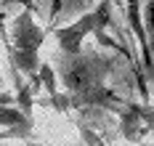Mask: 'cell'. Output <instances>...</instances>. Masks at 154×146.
I'll list each match as a JSON object with an SVG mask.
<instances>
[{"label": "cell", "instance_id": "obj_5", "mask_svg": "<svg viewBox=\"0 0 154 146\" xmlns=\"http://www.w3.org/2000/svg\"><path fill=\"white\" fill-rule=\"evenodd\" d=\"M146 35H149V45H152V56H154V0H146Z\"/></svg>", "mask_w": 154, "mask_h": 146}, {"label": "cell", "instance_id": "obj_3", "mask_svg": "<svg viewBox=\"0 0 154 146\" xmlns=\"http://www.w3.org/2000/svg\"><path fill=\"white\" fill-rule=\"evenodd\" d=\"M43 37H45V32L32 21L29 11L16 16L14 40H11V56H14L16 72H24V75L35 77V72H37V50L43 45Z\"/></svg>", "mask_w": 154, "mask_h": 146}, {"label": "cell", "instance_id": "obj_1", "mask_svg": "<svg viewBox=\"0 0 154 146\" xmlns=\"http://www.w3.org/2000/svg\"><path fill=\"white\" fill-rule=\"evenodd\" d=\"M112 66H114V59H109V56H96V53L82 56V50L75 56H64L61 69H59L61 82L66 85L64 104H69V106H106L112 112H122L128 104H122L104 85Z\"/></svg>", "mask_w": 154, "mask_h": 146}, {"label": "cell", "instance_id": "obj_4", "mask_svg": "<svg viewBox=\"0 0 154 146\" xmlns=\"http://www.w3.org/2000/svg\"><path fill=\"white\" fill-rule=\"evenodd\" d=\"M125 5H128V24H130V29L138 40L146 75L154 80V56H152V45H149V35H146V24H143V16H141V0H125Z\"/></svg>", "mask_w": 154, "mask_h": 146}, {"label": "cell", "instance_id": "obj_2", "mask_svg": "<svg viewBox=\"0 0 154 146\" xmlns=\"http://www.w3.org/2000/svg\"><path fill=\"white\" fill-rule=\"evenodd\" d=\"M109 21H112V0H101V3L96 5L93 14L77 19V21L66 24V27H61V29H56L59 50H61L64 56H75V53H80V50H82V40H85L91 32L98 37L101 45L109 43V37H104V27H106Z\"/></svg>", "mask_w": 154, "mask_h": 146}]
</instances>
